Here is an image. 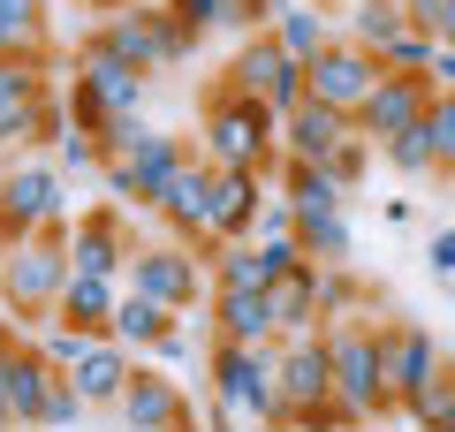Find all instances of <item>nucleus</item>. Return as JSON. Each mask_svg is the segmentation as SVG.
<instances>
[{
	"label": "nucleus",
	"mask_w": 455,
	"mask_h": 432,
	"mask_svg": "<svg viewBox=\"0 0 455 432\" xmlns=\"http://www.w3.org/2000/svg\"><path fill=\"white\" fill-rule=\"evenodd\" d=\"M114 304H122V273H68V288H61V311H53V319L107 334V326H114Z\"/></svg>",
	"instance_id": "obj_24"
},
{
	"label": "nucleus",
	"mask_w": 455,
	"mask_h": 432,
	"mask_svg": "<svg viewBox=\"0 0 455 432\" xmlns=\"http://www.w3.org/2000/svg\"><path fill=\"white\" fill-rule=\"evenodd\" d=\"M349 129H357V114H349V107H326V99L304 92V107L281 114V152H289V160H326Z\"/></svg>",
	"instance_id": "obj_18"
},
{
	"label": "nucleus",
	"mask_w": 455,
	"mask_h": 432,
	"mask_svg": "<svg viewBox=\"0 0 455 432\" xmlns=\"http://www.w3.org/2000/svg\"><path fill=\"white\" fill-rule=\"evenodd\" d=\"M38 114H46V99H0V144H23V137H38Z\"/></svg>",
	"instance_id": "obj_38"
},
{
	"label": "nucleus",
	"mask_w": 455,
	"mask_h": 432,
	"mask_svg": "<svg viewBox=\"0 0 455 432\" xmlns=\"http://www.w3.org/2000/svg\"><path fill=\"white\" fill-rule=\"evenodd\" d=\"M205 273H212V288H266V281H274V273H266V251L243 243V236L205 243Z\"/></svg>",
	"instance_id": "obj_26"
},
{
	"label": "nucleus",
	"mask_w": 455,
	"mask_h": 432,
	"mask_svg": "<svg viewBox=\"0 0 455 432\" xmlns=\"http://www.w3.org/2000/svg\"><path fill=\"white\" fill-rule=\"evenodd\" d=\"M379 341H387V387H395V410H403L410 425H433V387L448 380V356H440V341L425 334V326H410V319H387V326H379Z\"/></svg>",
	"instance_id": "obj_8"
},
{
	"label": "nucleus",
	"mask_w": 455,
	"mask_h": 432,
	"mask_svg": "<svg viewBox=\"0 0 455 432\" xmlns=\"http://www.w3.org/2000/svg\"><path fill=\"white\" fill-rule=\"evenodd\" d=\"M167 16H175L190 38H205V31H220V0H167Z\"/></svg>",
	"instance_id": "obj_42"
},
{
	"label": "nucleus",
	"mask_w": 455,
	"mask_h": 432,
	"mask_svg": "<svg viewBox=\"0 0 455 432\" xmlns=\"http://www.w3.org/2000/svg\"><path fill=\"white\" fill-rule=\"evenodd\" d=\"M92 38H99L107 53H122V61H137V68H182V61L197 53V38L182 31L167 8H145V0H122V8H107Z\"/></svg>",
	"instance_id": "obj_6"
},
{
	"label": "nucleus",
	"mask_w": 455,
	"mask_h": 432,
	"mask_svg": "<svg viewBox=\"0 0 455 432\" xmlns=\"http://www.w3.org/2000/svg\"><path fill=\"white\" fill-rule=\"evenodd\" d=\"M0 53H46V0H0Z\"/></svg>",
	"instance_id": "obj_28"
},
{
	"label": "nucleus",
	"mask_w": 455,
	"mask_h": 432,
	"mask_svg": "<svg viewBox=\"0 0 455 432\" xmlns=\"http://www.w3.org/2000/svg\"><path fill=\"white\" fill-rule=\"evenodd\" d=\"M130 251H137V243L122 236V212H114V205L84 212V220L68 228V258H76V273H122Z\"/></svg>",
	"instance_id": "obj_19"
},
{
	"label": "nucleus",
	"mask_w": 455,
	"mask_h": 432,
	"mask_svg": "<svg viewBox=\"0 0 455 432\" xmlns=\"http://www.w3.org/2000/svg\"><path fill=\"white\" fill-rule=\"evenodd\" d=\"M182 160H190V144L152 129V137L130 152V160H107V190L122 197V205H160V190L175 182V167H182Z\"/></svg>",
	"instance_id": "obj_13"
},
{
	"label": "nucleus",
	"mask_w": 455,
	"mask_h": 432,
	"mask_svg": "<svg viewBox=\"0 0 455 432\" xmlns=\"http://www.w3.org/2000/svg\"><path fill=\"white\" fill-rule=\"evenodd\" d=\"M379 84V53L364 46V38H326L319 53H311V99H326V107H364V92Z\"/></svg>",
	"instance_id": "obj_11"
},
{
	"label": "nucleus",
	"mask_w": 455,
	"mask_h": 432,
	"mask_svg": "<svg viewBox=\"0 0 455 432\" xmlns=\"http://www.w3.org/2000/svg\"><path fill=\"white\" fill-rule=\"evenodd\" d=\"M152 356H167V364H182V356H190V334H182V319H175V326H167V334H160V341H152Z\"/></svg>",
	"instance_id": "obj_45"
},
{
	"label": "nucleus",
	"mask_w": 455,
	"mask_h": 432,
	"mask_svg": "<svg viewBox=\"0 0 455 432\" xmlns=\"http://www.w3.org/2000/svg\"><path fill=\"white\" fill-rule=\"evenodd\" d=\"M205 160L220 167H274L281 152V114L259 92H235V84H212L205 92V122H197Z\"/></svg>",
	"instance_id": "obj_3"
},
{
	"label": "nucleus",
	"mask_w": 455,
	"mask_h": 432,
	"mask_svg": "<svg viewBox=\"0 0 455 432\" xmlns=\"http://www.w3.org/2000/svg\"><path fill=\"white\" fill-rule=\"evenodd\" d=\"M84 410H92V395H84L76 380H53V395H46V417H38V425H84Z\"/></svg>",
	"instance_id": "obj_39"
},
{
	"label": "nucleus",
	"mask_w": 455,
	"mask_h": 432,
	"mask_svg": "<svg viewBox=\"0 0 455 432\" xmlns=\"http://www.w3.org/2000/svg\"><path fill=\"white\" fill-rule=\"evenodd\" d=\"M281 16V0H220V31H266V23Z\"/></svg>",
	"instance_id": "obj_40"
},
{
	"label": "nucleus",
	"mask_w": 455,
	"mask_h": 432,
	"mask_svg": "<svg viewBox=\"0 0 455 432\" xmlns=\"http://www.w3.org/2000/svg\"><path fill=\"white\" fill-rule=\"evenodd\" d=\"M145 8H167V0H145Z\"/></svg>",
	"instance_id": "obj_50"
},
{
	"label": "nucleus",
	"mask_w": 455,
	"mask_h": 432,
	"mask_svg": "<svg viewBox=\"0 0 455 432\" xmlns=\"http://www.w3.org/2000/svg\"><path fill=\"white\" fill-rule=\"evenodd\" d=\"M68 273H76V258H68V228L61 220L16 228V243L0 251V304L16 311V319H53Z\"/></svg>",
	"instance_id": "obj_1"
},
{
	"label": "nucleus",
	"mask_w": 455,
	"mask_h": 432,
	"mask_svg": "<svg viewBox=\"0 0 455 432\" xmlns=\"http://www.w3.org/2000/svg\"><path fill=\"white\" fill-rule=\"evenodd\" d=\"M319 8H334V0H319Z\"/></svg>",
	"instance_id": "obj_51"
},
{
	"label": "nucleus",
	"mask_w": 455,
	"mask_h": 432,
	"mask_svg": "<svg viewBox=\"0 0 455 432\" xmlns=\"http://www.w3.org/2000/svg\"><path fill=\"white\" fill-rule=\"evenodd\" d=\"M372 152H379V144L372 137H364V129H349V137H341L334 144V152H326V175H334V182H349V190H357V182H364V167H372Z\"/></svg>",
	"instance_id": "obj_33"
},
{
	"label": "nucleus",
	"mask_w": 455,
	"mask_h": 432,
	"mask_svg": "<svg viewBox=\"0 0 455 432\" xmlns=\"http://www.w3.org/2000/svg\"><path fill=\"white\" fill-rule=\"evenodd\" d=\"M425 76H433V92H455V46H433V68Z\"/></svg>",
	"instance_id": "obj_47"
},
{
	"label": "nucleus",
	"mask_w": 455,
	"mask_h": 432,
	"mask_svg": "<svg viewBox=\"0 0 455 432\" xmlns=\"http://www.w3.org/2000/svg\"><path fill=\"white\" fill-rule=\"evenodd\" d=\"M425 258H433V273H455V228H440V236L425 243Z\"/></svg>",
	"instance_id": "obj_46"
},
{
	"label": "nucleus",
	"mask_w": 455,
	"mask_h": 432,
	"mask_svg": "<svg viewBox=\"0 0 455 432\" xmlns=\"http://www.w3.org/2000/svg\"><path fill=\"white\" fill-rule=\"evenodd\" d=\"M395 31H410V8L403 0H357V16H349V38H364V46H387Z\"/></svg>",
	"instance_id": "obj_32"
},
{
	"label": "nucleus",
	"mask_w": 455,
	"mask_h": 432,
	"mask_svg": "<svg viewBox=\"0 0 455 432\" xmlns=\"http://www.w3.org/2000/svg\"><path fill=\"white\" fill-rule=\"evenodd\" d=\"M114 410L130 417L137 432H175V425H190V395H182L167 372H152V364L130 372V387H122V402H114Z\"/></svg>",
	"instance_id": "obj_17"
},
{
	"label": "nucleus",
	"mask_w": 455,
	"mask_h": 432,
	"mask_svg": "<svg viewBox=\"0 0 455 432\" xmlns=\"http://www.w3.org/2000/svg\"><path fill=\"white\" fill-rule=\"evenodd\" d=\"M220 84L259 92L274 114H296V107H304V92H311V61H304V53H289V46H281V31L266 23V31H243V46L228 53Z\"/></svg>",
	"instance_id": "obj_5"
},
{
	"label": "nucleus",
	"mask_w": 455,
	"mask_h": 432,
	"mask_svg": "<svg viewBox=\"0 0 455 432\" xmlns=\"http://www.w3.org/2000/svg\"><path fill=\"white\" fill-rule=\"evenodd\" d=\"M433 425H448V432H455V364H448V380L433 387Z\"/></svg>",
	"instance_id": "obj_43"
},
{
	"label": "nucleus",
	"mask_w": 455,
	"mask_h": 432,
	"mask_svg": "<svg viewBox=\"0 0 455 432\" xmlns=\"http://www.w3.org/2000/svg\"><path fill=\"white\" fill-rule=\"evenodd\" d=\"M53 380H61L53 349H16V372H8V425H38V417H46Z\"/></svg>",
	"instance_id": "obj_23"
},
{
	"label": "nucleus",
	"mask_w": 455,
	"mask_h": 432,
	"mask_svg": "<svg viewBox=\"0 0 455 432\" xmlns=\"http://www.w3.org/2000/svg\"><path fill=\"white\" fill-rule=\"evenodd\" d=\"M425 129H433L440 175H455V92H433V107H425Z\"/></svg>",
	"instance_id": "obj_36"
},
{
	"label": "nucleus",
	"mask_w": 455,
	"mask_h": 432,
	"mask_svg": "<svg viewBox=\"0 0 455 432\" xmlns=\"http://www.w3.org/2000/svg\"><path fill=\"white\" fill-rule=\"evenodd\" d=\"M266 288H274V311H281V341H289V334H319V258H296V266L289 273H274V281H266Z\"/></svg>",
	"instance_id": "obj_22"
},
{
	"label": "nucleus",
	"mask_w": 455,
	"mask_h": 432,
	"mask_svg": "<svg viewBox=\"0 0 455 432\" xmlns=\"http://www.w3.org/2000/svg\"><path fill=\"white\" fill-rule=\"evenodd\" d=\"M433 46H440V38L410 23V31H395L387 46H379V68H433Z\"/></svg>",
	"instance_id": "obj_34"
},
{
	"label": "nucleus",
	"mask_w": 455,
	"mask_h": 432,
	"mask_svg": "<svg viewBox=\"0 0 455 432\" xmlns=\"http://www.w3.org/2000/svg\"><path fill=\"white\" fill-rule=\"evenodd\" d=\"M379 160L403 167V175H440V152H433V129H425V122H410V129H395V137H379Z\"/></svg>",
	"instance_id": "obj_30"
},
{
	"label": "nucleus",
	"mask_w": 455,
	"mask_h": 432,
	"mask_svg": "<svg viewBox=\"0 0 455 432\" xmlns=\"http://www.w3.org/2000/svg\"><path fill=\"white\" fill-rule=\"evenodd\" d=\"M152 212H160L182 243H197V251H205V243H212V160H182L175 182L160 190V205H152Z\"/></svg>",
	"instance_id": "obj_14"
},
{
	"label": "nucleus",
	"mask_w": 455,
	"mask_h": 432,
	"mask_svg": "<svg viewBox=\"0 0 455 432\" xmlns=\"http://www.w3.org/2000/svg\"><path fill=\"white\" fill-rule=\"evenodd\" d=\"M84 8H92V16H107V8H122V0H84Z\"/></svg>",
	"instance_id": "obj_49"
},
{
	"label": "nucleus",
	"mask_w": 455,
	"mask_h": 432,
	"mask_svg": "<svg viewBox=\"0 0 455 432\" xmlns=\"http://www.w3.org/2000/svg\"><path fill=\"white\" fill-rule=\"evenodd\" d=\"M281 425H341L326 326H319V334H289V341H281Z\"/></svg>",
	"instance_id": "obj_7"
},
{
	"label": "nucleus",
	"mask_w": 455,
	"mask_h": 432,
	"mask_svg": "<svg viewBox=\"0 0 455 432\" xmlns=\"http://www.w3.org/2000/svg\"><path fill=\"white\" fill-rule=\"evenodd\" d=\"M425 107H433V76H425V68H379V84L357 107V129L379 144V137H395V129L425 122Z\"/></svg>",
	"instance_id": "obj_12"
},
{
	"label": "nucleus",
	"mask_w": 455,
	"mask_h": 432,
	"mask_svg": "<svg viewBox=\"0 0 455 432\" xmlns=\"http://www.w3.org/2000/svg\"><path fill=\"white\" fill-rule=\"evenodd\" d=\"M175 319H182V311H167L160 296H145V288H130V296L114 304V326H107V334H114V341H130V349L145 356V349H152V341H160V334H167Z\"/></svg>",
	"instance_id": "obj_25"
},
{
	"label": "nucleus",
	"mask_w": 455,
	"mask_h": 432,
	"mask_svg": "<svg viewBox=\"0 0 455 432\" xmlns=\"http://www.w3.org/2000/svg\"><path fill=\"white\" fill-rule=\"evenodd\" d=\"M274 31H281V46H289V53H304V61H311V53L326 46V8H319V0H281Z\"/></svg>",
	"instance_id": "obj_29"
},
{
	"label": "nucleus",
	"mask_w": 455,
	"mask_h": 432,
	"mask_svg": "<svg viewBox=\"0 0 455 432\" xmlns=\"http://www.w3.org/2000/svg\"><path fill=\"white\" fill-rule=\"evenodd\" d=\"M349 304H357V281L341 266H319V319H341Z\"/></svg>",
	"instance_id": "obj_41"
},
{
	"label": "nucleus",
	"mask_w": 455,
	"mask_h": 432,
	"mask_svg": "<svg viewBox=\"0 0 455 432\" xmlns=\"http://www.w3.org/2000/svg\"><path fill=\"white\" fill-rule=\"evenodd\" d=\"M130 288H145V296H160L167 311H197V296H212V273H205V251L197 243H137L130 251Z\"/></svg>",
	"instance_id": "obj_10"
},
{
	"label": "nucleus",
	"mask_w": 455,
	"mask_h": 432,
	"mask_svg": "<svg viewBox=\"0 0 455 432\" xmlns=\"http://www.w3.org/2000/svg\"><path fill=\"white\" fill-rule=\"evenodd\" d=\"M53 152H61V167H107V144H99V129L68 122L61 137H53Z\"/></svg>",
	"instance_id": "obj_37"
},
{
	"label": "nucleus",
	"mask_w": 455,
	"mask_h": 432,
	"mask_svg": "<svg viewBox=\"0 0 455 432\" xmlns=\"http://www.w3.org/2000/svg\"><path fill=\"white\" fill-rule=\"evenodd\" d=\"M326 356H334V410H341V425H364V417L395 410L387 341H379L372 319H326Z\"/></svg>",
	"instance_id": "obj_4"
},
{
	"label": "nucleus",
	"mask_w": 455,
	"mask_h": 432,
	"mask_svg": "<svg viewBox=\"0 0 455 432\" xmlns=\"http://www.w3.org/2000/svg\"><path fill=\"white\" fill-rule=\"evenodd\" d=\"M403 8H410V23H418V31H433V23H440V8H448V0H403Z\"/></svg>",
	"instance_id": "obj_48"
},
{
	"label": "nucleus",
	"mask_w": 455,
	"mask_h": 432,
	"mask_svg": "<svg viewBox=\"0 0 455 432\" xmlns=\"http://www.w3.org/2000/svg\"><path fill=\"white\" fill-rule=\"evenodd\" d=\"M145 137H152V129H145V107H137V114H107V122H99V144H107V160H130Z\"/></svg>",
	"instance_id": "obj_35"
},
{
	"label": "nucleus",
	"mask_w": 455,
	"mask_h": 432,
	"mask_svg": "<svg viewBox=\"0 0 455 432\" xmlns=\"http://www.w3.org/2000/svg\"><path fill=\"white\" fill-rule=\"evenodd\" d=\"M0 220L8 228H46L61 220V175H53L46 160H23L0 175Z\"/></svg>",
	"instance_id": "obj_16"
},
{
	"label": "nucleus",
	"mask_w": 455,
	"mask_h": 432,
	"mask_svg": "<svg viewBox=\"0 0 455 432\" xmlns=\"http://www.w3.org/2000/svg\"><path fill=\"white\" fill-rule=\"evenodd\" d=\"M281 175H289V182H281V197L296 205V220H311V212H334L341 197H349V182H334L319 160H289Z\"/></svg>",
	"instance_id": "obj_27"
},
{
	"label": "nucleus",
	"mask_w": 455,
	"mask_h": 432,
	"mask_svg": "<svg viewBox=\"0 0 455 432\" xmlns=\"http://www.w3.org/2000/svg\"><path fill=\"white\" fill-rule=\"evenodd\" d=\"M205 326L220 341H281L274 288H212L205 296Z\"/></svg>",
	"instance_id": "obj_15"
},
{
	"label": "nucleus",
	"mask_w": 455,
	"mask_h": 432,
	"mask_svg": "<svg viewBox=\"0 0 455 432\" xmlns=\"http://www.w3.org/2000/svg\"><path fill=\"white\" fill-rule=\"evenodd\" d=\"M130 372H137V349L130 341H114V334H92V349L68 364V380L92 395V410L99 402H122V387H130Z\"/></svg>",
	"instance_id": "obj_21"
},
{
	"label": "nucleus",
	"mask_w": 455,
	"mask_h": 432,
	"mask_svg": "<svg viewBox=\"0 0 455 432\" xmlns=\"http://www.w3.org/2000/svg\"><path fill=\"white\" fill-rule=\"evenodd\" d=\"M259 175L266 167H220L212 160V243L259 228Z\"/></svg>",
	"instance_id": "obj_20"
},
{
	"label": "nucleus",
	"mask_w": 455,
	"mask_h": 432,
	"mask_svg": "<svg viewBox=\"0 0 455 432\" xmlns=\"http://www.w3.org/2000/svg\"><path fill=\"white\" fill-rule=\"evenodd\" d=\"M251 417L281 425V341H220L212 334V425Z\"/></svg>",
	"instance_id": "obj_2"
},
{
	"label": "nucleus",
	"mask_w": 455,
	"mask_h": 432,
	"mask_svg": "<svg viewBox=\"0 0 455 432\" xmlns=\"http://www.w3.org/2000/svg\"><path fill=\"white\" fill-rule=\"evenodd\" d=\"M296 243H304V258H319V266H341V258H349V220H341V205L296 220Z\"/></svg>",
	"instance_id": "obj_31"
},
{
	"label": "nucleus",
	"mask_w": 455,
	"mask_h": 432,
	"mask_svg": "<svg viewBox=\"0 0 455 432\" xmlns=\"http://www.w3.org/2000/svg\"><path fill=\"white\" fill-rule=\"evenodd\" d=\"M8 372H16V334L0 326V425H8Z\"/></svg>",
	"instance_id": "obj_44"
},
{
	"label": "nucleus",
	"mask_w": 455,
	"mask_h": 432,
	"mask_svg": "<svg viewBox=\"0 0 455 432\" xmlns=\"http://www.w3.org/2000/svg\"><path fill=\"white\" fill-rule=\"evenodd\" d=\"M145 76H152V68H137V61H122V53H107L99 38H84L68 114H76L84 129H99L107 114H137V107H145Z\"/></svg>",
	"instance_id": "obj_9"
}]
</instances>
